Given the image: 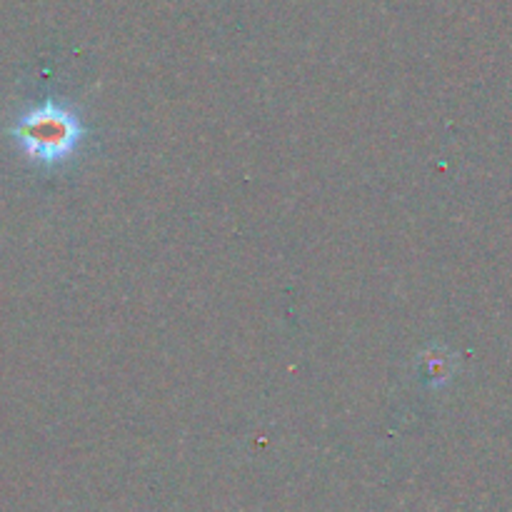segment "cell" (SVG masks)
I'll list each match as a JSON object with an SVG mask.
<instances>
[{
	"instance_id": "1",
	"label": "cell",
	"mask_w": 512,
	"mask_h": 512,
	"mask_svg": "<svg viewBox=\"0 0 512 512\" xmlns=\"http://www.w3.org/2000/svg\"><path fill=\"white\" fill-rule=\"evenodd\" d=\"M80 120L68 108L55 103H45L33 108L18 120L13 128V138L18 140L20 150L38 163L53 165L73 155L78 148Z\"/></svg>"
}]
</instances>
